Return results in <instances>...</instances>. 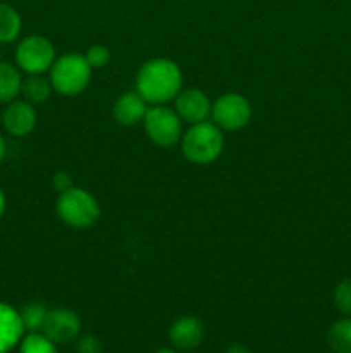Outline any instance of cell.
<instances>
[{
  "mask_svg": "<svg viewBox=\"0 0 351 353\" xmlns=\"http://www.w3.org/2000/svg\"><path fill=\"white\" fill-rule=\"evenodd\" d=\"M181 69L169 59L145 62L136 78L138 93L150 103H164L176 99L181 92Z\"/></svg>",
  "mask_w": 351,
  "mask_h": 353,
  "instance_id": "1",
  "label": "cell"
},
{
  "mask_svg": "<svg viewBox=\"0 0 351 353\" xmlns=\"http://www.w3.org/2000/svg\"><path fill=\"white\" fill-rule=\"evenodd\" d=\"M181 148L184 157L193 164H210L222 154V131L215 123L209 121L191 124V128L182 134Z\"/></svg>",
  "mask_w": 351,
  "mask_h": 353,
  "instance_id": "2",
  "label": "cell"
},
{
  "mask_svg": "<svg viewBox=\"0 0 351 353\" xmlns=\"http://www.w3.org/2000/svg\"><path fill=\"white\" fill-rule=\"evenodd\" d=\"M92 78V65L85 55L67 54L52 64L50 83L54 90L61 95L74 97L88 86Z\"/></svg>",
  "mask_w": 351,
  "mask_h": 353,
  "instance_id": "3",
  "label": "cell"
},
{
  "mask_svg": "<svg viewBox=\"0 0 351 353\" xmlns=\"http://www.w3.org/2000/svg\"><path fill=\"white\" fill-rule=\"evenodd\" d=\"M57 214L65 224L72 228H88L100 217V207L95 196L86 190L72 186L67 192L61 193L57 200Z\"/></svg>",
  "mask_w": 351,
  "mask_h": 353,
  "instance_id": "4",
  "label": "cell"
},
{
  "mask_svg": "<svg viewBox=\"0 0 351 353\" xmlns=\"http://www.w3.org/2000/svg\"><path fill=\"white\" fill-rule=\"evenodd\" d=\"M145 131L158 147H172L181 140V117L169 107H151L143 117Z\"/></svg>",
  "mask_w": 351,
  "mask_h": 353,
  "instance_id": "5",
  "label": "cell"
},
{
  "mask_svg": "<svg viewBox=\"0 0 351 353\" xmlns=\"http://www.w3.org/2000/svg\"><path fill=\"white\" fill-rule=\"evenodd\" d=\"M16 62L28 74H41L55 62V48L40 34H31L21 40L16 50Z\"/></svg>",
  "mask_w": 351,
  "mask_h": 353,
  "instance_id": "6",
  "label": "cell"
},
{
  "mask_svg": "<svg viewBox=\"0 0 351 353\" xmlns=\"http://www.w3.org/2000/svg\"><path fill=\"white\" fill-rule=\"evenodd\" d=\"M210 116L220 130L237 131L250 121L251 107L250 102L240 93H226L215 100Z\"/></svg>",
  "mask_w": 351,
  "mask_h": 353,
  "instance_id": "7",
  "label": "cell"
},
{
  "mask_svg": "<svg viewBox=\"0 0 351 353\" xmlns=\"http://www.w3.org/2000/svg\"><path fill=\"white\" fill-rule=\"evenodd\" d=\"M45 336L54 343H69L79 336L81 331V321L76 316V312L69 309H54L48 310L47 319L41 327Z\"/></svg>",
  "mask_w": 351,
  "mask_h": 353,
  "instance_id": "8",
  "label": "cell"
},
{
  "mask_svg": "<svg viewBox=\"0 0 351 353\" xmlns=\"http://www.w3.org/2000/svg\"><path fill=\"white\" fill-rule=\"evenodd\" d=\"M176 112L186 123L196 124L206 121L212 112V103L202 90H182L176 97Z\"/></svg>",
  "mask_w": 351,
  "mask_h": 353,
  "instance_id": "9",
  "label": "cell"
},
{
  "mask_svg": "<svg viewBox=\"0 0 351 353\" xmlns=\"http://www.w3.org/2000/svg\"><path fill=\"white\" fill-rule=\"evenodd\" d=\"M3 128L12 137H26L36 126V110L30 102H9L2 116Z\"/></svg>",
  "mask_w": 351,
  "mask_h": 353,
  "instance_id": "10",
  "label": "cell"
},
{
  "mask_svg": "<svg viewBox=\"0 0 351 353\" xmlns=\"http://www.w3.org/2000/svg\"><path fill=\"white\" fill-rule=\"evenodd\" d=\"M169 338L176 348L189 352L203 341V324L193 316L179 317L171 326Z\"/></svg>",
  "mask_w": 351,
  "mask_h": 353,
  "instance_id": "11",
  "label": "cell"
},
{
  "mask_svg": "<svg viewBox=\"0 0 351 353\" xmlns=\"http://www.w3.org/2000/svg\"><path fill=\"white\" fill-rule=\"evenodd\" d=\"M24 334L21 314L14 307L0 302V353H9L21 343Z\"/></svg>",
  "mask_w": 351,
  "mask_h": 353,
  "instance_id": "12",
  "label": "cell"
},
{
  "mask_svg": "<svg viewBox=\"0 0 351 353\" xmlns=\"http://www.w3.org/2000/svg\"><path fill=\"white\" fill-rule=\"evenodd\" d=\"M147 110V100L138 92L124 93L114 103V117L123 126H133V124L143 121Z\"/></svg>",
  "mask_w": 351,
  "mask_h": 353,
  "instance_id": "13",
  "label": "cell"
},
{
  "mask_svg": "<svg viewBox=\"0 0 351 353\" xmlns=\"http://www.w3.org/2000/svg\"><path fill=\"white\" fill-rule=\"evenodd\" d=\"M23 78L9 62H0V102H12L21 93Z\"/></svg>",
  "mask_w": 351,
  "mask_h": 353,
  "instance_id": "14",
  "label": "cell"
},
{
  "mask_svg": "<svg viewBox=\"0 0 351 353\" xmlns=\"http://www.w3.org/2000/svg\"><path fill=\"white\" fill-rule=\"evenodd\" d=\"M21 21L19 12L9 3L0 2V43H10L16 40L21 33Z\"/></svg>",
  "mask_w": 351,
  "mask_h": 353,
  "instance_id": "15",
  "label": "cell"
},
{
  "mask_svg": "<svg viewBox=\"0 0 351 353\" xmlns=\"http://www.w3.org/2000/svg\"><path fill=\"white\" fill-rule=\"evenodd\" d=\"M52 90L54 86H52L50 79L43 78L41 74H30L26 79H23V86H21V93L31 103L45 102L50 97Z\"/></svg>",
  "mask_w": 351,
  "mask_h": 353,
  "instance_id": "16",
  "label": "cell"
},
{
  "mask_svg": "<svg viewBox=\"0 0 351 353\" xmlns=\"http://www.w3.org/2000/svg\"><path fill=\"white\" fill-rule=\"evenodd\" d=\"M327 343L336 353H351V317H344L330 326Z\"/></svg>",
  "mask_w": 351,
  "mask_h": 353,
  "instance_id": "17",
  "label": "cell"
},
{
  "mask_svg": "<svg viewBox=\"0 0 351 353\" xmlns=\"http://www.w3.org/2000/svg\"><path fill=\"white\" fill-rule=\"evenodd\" d=\"M21 321H23L24 330L30 331V333H38L43 327L45 319H47V307L43 303L38 302H31L21 310Z\"/></svg>",
  "mask_w": 351,
  "mask_h": 353,
  "instance_id": "18",
  "label": "cell"
},
{
  "mask_svg": "<svg viewBox=\"0 0 351 353\" xmlns=\"http://www.w3.org/2000/svg\"><path fill=\"white\" fill-rule=\"evenodd\" d=\"M19 353H57V348L45 334L30 333L21 340Z\"/></svg>",
  "mask_w": 351,
  "mask_h": 353,
  "instance_id": "19",
  "label": "cell"
},
{
  "mask_svg": "<svg viewBox=\"0 0 351 353\" xmlns=\"http://www.w3.org/2000/svg\"><path fill=\"white\" fill-rule=\"evenodd\" d=\"M334 305L346 317H351V279H344L334 290Z\"/></svg>",
  "mask_w": 351,
  "mask_h": 353,
  "instance_id": "20",
  "label": "cell"
},
{
  "mask_svg": "<svg viewBox=\"0 0 351 353\" xmlns=\"http://www.w3.org/2000/svg\"><path fill=\"white\" fill-rule=\"evenodd\" d=\"M85 59L88 61V64L92 65V69H98L103 68V65L109 62L110 52L109 48L103 47V45H93V47L88 48Z\"/></svg>",
  "mask_w": 351,
  "mask_h": 353,
  "instance_id": "21",
  "label": "cell"
},
{
  "mask_svg": "<svg viewBox=\"0 0 351 353\" xmlns=\"http://www.w3.org/2000/svg\"><path fill=\"white\" fill-rule=\"evenodd\" d=\"M76 353H102V343L93 334H85L76 341Z\"/></svg>",
  "mask_w": 351,
  "mask_h": 353,
  "instance_id": "22",
  "label": "cell"
},
{
  "mask_svg": "<svg viewBox=\"0 0 351 353\" xmlns=\"http://www.w3.org/2000/svg\"><path fill=\"white\" fill-rule=\"evenodd\" d=\"M54 186L58 193L67 192V190L72 188V178L67 172H57L54 176Z\"/></svg>",
  "mask_w": 351,
  "mask_h": 353,
  "instance_id": "23",
  "label": "cell"
},
{
  "mask_svg": "<svg viewBox=\"0 0 351 353\" xmlns=\"http://www.w3.org/2000/svg\"><path fill=\"white\" fill-rule=\"evenodd\" d=\"M226 353H251L248 350L246 347H243V345H231L229 348H227Z\"/></svg>",
  "mask_w": 351,
  "mask_h": 353,
  "instance_id": "24",
  "label": "cell"
},
{
  "mask_svg": "<svg viewBox=\"0 0 351 353\" xmlns=\"http://www.w3.org/2000/svg\"><path fill=\"white\" fill-rule=\"evenodd\" d=\"M3 212H6V195H3L2 188H0V219H2Z\"/></svg>",
  "mask_w": 351,
  "mask_h": 353,
  "instance_id": "25",
  "label": "cell"
},
{
  "mask_svg": "<svg viewBox=\"0 0 351 353\" xmlns=\"http://www.w3.org/2000/svg\"><path fill=\"white\" fill-rule=\"evenodd\" d=\"M3 155H6V141H3L2 134H0V162L3 161Z\"/></svg>",
  "mask_w": 351,
  "mask_h": 353,
  "instance_id": "26",
  "label": "cell"
},
{
  "mask_svg": "<svg viewBox=\"0 0 351 353\" xmlns=\"http://www.w3.org/2000/svg\"><path fill=\"white\" fill-rule=\"evenodd\" d=\"M157 353H176V350H172V348H160Z\"/></svg>",
  "mask_w": 351,
  "mask_h": 353,
  "instance_id": "27",
  "label": "cell"
}]
</instances>
